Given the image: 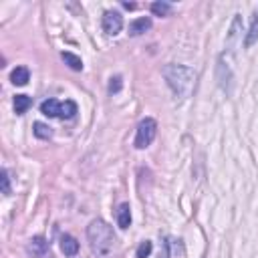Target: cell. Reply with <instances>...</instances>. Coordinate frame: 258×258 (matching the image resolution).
Returning a JSON list of instances; mask_svg holds the SVG:
<instances>
[{
  "label": "cell",
  "instance_id": "cell-16",
  "mask_svg": "<svg viewBox=\"0 0 258 258\" xmlns=\"http://www.w3.org/2000/svg\"><path fill=\"white\" fill-rule=\"evenodd\" d=\"M169 10H171V6H169L167 2H154V4H152V12H154L156 16H167Z\"/></svg>",
  "mask_w": 258,
  "mask_h": 258
},
{
  "label": "cell",
  "instance_id": "cell-13",
  "mask_svg": "<svg viewBox=\"0 0 258 258\" xmlns=\"http://www.w3.org/2000/svg\"><path fill=\"white\" fill-rule=\"evenodd\" d=\"M75 115H77V103H75V101H64V103H61V113H59L61 119H73Z\"/></svg>",
  "mask_w": 258,
  "mask_h": 258
},
{
  "label": "cell",
  "instance_id": "cell-4",
  "mask_svg": "<svg viewBox=\"0 0 258 258\" xmlns=\"http://www.w3.org/2000/svg\"><path fill=\"white\" fill-rule=\"evenodd\" d=\"M103 31L107 32V34H111V36H115L121 29H123V16L117 12V10H107L105 14H103Z\"/></svg>",
  "mask_w": 258,
  "mask_h": 258
},
{
  "label": "cell",
  "instance_id": "cell-7",
  "mask_svg": "<svg viewBox=\"0 0 258 258\" xmlns=\"http://www.w3.org/2000/svg\"><path fill=\"white\" fill-rule=\"evenodd\" d=\"M61 250L64 252V256H75L79 252V242L71 234H64V236H61Z\"/></svg>",
  "mask_w": 258,
  "mask_h": 258
},
{
  "label": "cell",
  "instance_id": "cell-19",
  "mask_svg": "<svg viewBox=\"0 0 258 258\" xmlns=\"http://www.w3.org/2000/svg\"><path fill=\"white\" fill-rule=\"evenodd\" d=\"M0 180H2V194H10V178H8V171L6 169H2L0 171Z\"/></svg>",
  "mask_w": 258,
  "mask_h": 258
},
{
  "label": "cell",
  "instance_id": "cell-15",
  "mask_svg": "<svg viewBox=\"0 0 258 258\" xmlns=\"http://www.w3.org/2000/svg\"><path fill=\"white\" fill-rule=\"evenodd\" d=\"M34 135L38 137V139H51L53 137V131H51V127L49 125H45V123H34Z\"/></svg>",
  "mask_w": 258,
  "mask_h": 258
},
{
  "label": "cell",
  "instance_id": "cell-6",
  "mask_svg": "<svg viewBox=\"0 0 258 258\" xmlns=\"http://www.w3.org/2000/svg\"><path fill=\"white\" fill-rule=\"evenodd\" d=\"M149 29H152V18L143 16V18H137V20H133V23L129 25V34H131V36H139V34H143Z\"/></svg>",
  "mask_w": 258,
  "mask_h": 258
},
{
  "label": "cell",
  "instance_id": "cell-11",
  "mask_svg": "<svg viewBox=\"0 0 258 258\" xmlns=\"http://www.w3.org/2000/svg\"><path fill=\"white\" fill-rule=\"evenodd\" d=\"M31 107H32V99L29 95H16L14 97V111H16V115L27 113Z\"/></svg>",
  "mask_w": 258,
  "mask_h": 258
},
{
  "label": "cell",
  "instance_id": "cell-14",
  "mask_svg": "<svg viewBox=\"0 0 258 258\" xmlns=\"http://www.w3.org/2000/svg\"><path fill=\"white\" fill-rule=\"evenodd\" d=\"M61 57H63V61L67 63L73 71H83V61H81V57H77V55H73V53H63Z\"/></svg>",
  "mask_w": 258,
  "mask_h": 258
},
{
  "label": "cell",
  "instance_id": "cell-18",
  "mask_svg": "<svg viewBox=\"0 0 258 258\" xmlns=\"http://www.w3.org/2000/svg\"><path fill=\"white\" fill-rule=\"evenodd\" d=\"M121 87H123V79L117 75V77H111V81H109V93L113 95V93H119L121 91Z\"/></svg>",
  "mask_w": 258,
  "mask_h": 258
},
{
  "label": "cell",
  "instance_id": "cell-2",
  "mask_svg": "<svg viewBox=\"0 0 258 258\" xmlns=\"http://www.w3.org/2000/svg\"><path fill=\"white\" fill-rule=\"evenodd\" d=\"M87 238H89V244H91V250L97 254V256H109L113 246H115V234H113V228L107 224L105 220L97 218L89 224L87 228Z\"/></svg>",
  "mask_w": 258,
  "mask_h": 258
},
{
  "label": "cell",
  "instance_id": "cell-17",
  "mask_svg": "<svg viewBox=\"0 0 258 258\" xmlns=\"http://www.w3.org/2000/svg\"><path fill=\"white\" fill-rule=\"evenodd\" d=\"M152 250H154V244L149 242V240H145V242H141L139 244V248H137V258H147L149 254H152Z\"/></svg>",
  "mask_w": 258,
  "mask_h": 258
},
{
  "label": "cell",
  "instance_id": "cell-20",
  "mask_svg": "<svg viewBox=\"0 0 258 258\" xmlns=\"http://www.w3.org/2000/svg\"><path fill=\"white\" fill-rule=\"evenodd\" d=\"M123 6H125V8H129V10H133V8H135V4H133V2H123Z\"/></svg>",
  "mask_w": 258,
  "mask_h": 258
},
{
  "label": "cell",
  "instance_id": "cell-3",
  "mask_svg": "<svg viewBox=\"0 0 258 258\" xmlns=\"http://www.w3.org/2000/svg\"><path fill=\"white\" fill-rule=\"evenodd\" d=\"M156 133H158V123H156V119L145 117V119L137 125V133H135L133 145H135L137 149L149 147V145H152V141L156 139Z\"/></svg>",
  "mask_w": 258,
  "mask_h": 258
},
{
  "label": "cell",
  "instance_id": "cell-1",
  "mask_svg": "<svg viewBox=\"0 0 258 258\" xmlns=\"http://www.w3.org/2000/svg\"><path fill=\"white\" fill-rule=\"evenodd\" d=\"M163 77L171 91L180 99H186L196 85V73L190 67H184V64H167V67H163Z\"/></svg>",
  "mask_w": 258,
  "mask_h": 258
},
{
  "label": "cell",
  "instance_id": "cell-9",
  "mask_svg": "<svg viewBox=\"0 0 258 258\" xmlns=\"http://www.w3.org/2000/svg\"><path fill=\"white\" fill-rule=\"evenodd\" d=\"M117 226L119 228H129L131 226V208H129V204H121L119 210H117Z\"/></svg>",
  "mask_w": 258,
  "mask_h": 258
},
{
  "label": "cell",
  "instance_id": "cell-12",
  "mask_svg": "<svg viewBox=\"0 0 258 258\" xmlns=\"http://www.w3.org/2000/svg\"><path fill=\"white\" fill-rule=\"evenodd\" d=\"M256 40H258V10H256V14H254V18H252L250 31H248V34H246V38H244V47H252Z\"/></svg>",
  "mask_w": 258,
  "mask_h": 258
},
{
  "label": "cell",
  "instance_id": "cell-8",
  "mask_svg": "<svg viewBox=\"0 0 258 258\" xmlns=\"http://www.w3.org/2000/svg\"><path fill=\"white\" fill-rule=\"evenodd\" d=\"M40 113L45 117H59L61 113V103L57 99H47L40 103Z\"/></svg>",
  "mask_w": 258,
  "mask_h": 258
},
{
  "label": "cell",
  "instance_id": "cell-10",
  "mask_svg": "<svg viewBox=\"0 0 258 258\" xmlns=\"http://www.w3.org/2000/svg\"><path fill=\"white\" fill-rule=\"evenodd\" d=\"M31 79V73L27 67H16L12 73H10V81L16 85V87H23V85H27Z\"/></svg>",
  "mask_w": 258,
  "mask_h": 258
},
{
  "label": "cell",
  "instance_id": "cell-5",
  "mask_svg": "<svg viewBox=\"0 0 258 258\" xmlns=\"http://www.w3.org/2000/svg\"><path fill=\"white\" fill-rule=\"evenodd\" d=\"M29 250H31V254L34 258H53L51 246H49V242L45 238H42V236H34V238H31Z\"/></svg>",
  "mask_w": 258,
  "mask_h": 258
}]
</instances>
